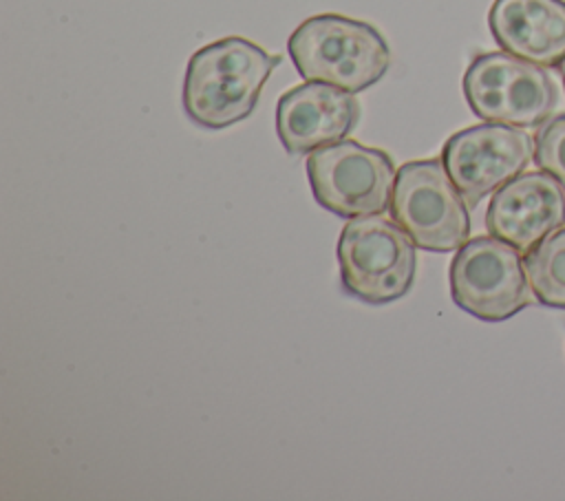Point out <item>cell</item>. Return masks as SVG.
Returning <instances> with one entry per match:
<instances>
[{"label": "cell", "mask_w": 565, "mask_h": 501, "mask_svg": "<svg viewBox=\"0 0 565 501\" xmlns=\"http://www.w3.org/2000/svg\"><path fill=\"white\" fill-rule=\"evenodd\" d=\"M561 77H563V88H565V62L561 64Z\"/></svg>", "instance_id": "obj_14"}, {"label": "cell", "mask_w": 565, "mask_h": 501, "mask_svg": "<svg viewBox=\"0 0 565 501\" xmlns=\"http://www.w3.org/2000/svg\"><path fill=\"white\" fill-rule=\"evenodd\" d=\"M358 119L360 104L353 93L327 82L298 84L276 104V132L289 154H309L342 141Z\"/></svg>", "instance_id": "obj_10"}, {"label": "cell", "mask_w": 565, "mask_h": 501, "mask_svg": "<svg viewBox=\"0 0 565 501\" xmlns=\"http://www.w3.org/2000/svg\"><path fill=\"white\" fill-rule=\"evenodd\" d=\"M415 247L393 218L380 214L349 218L338 238L342 287L369 305L406 296L415 280Z\"/></svg>", "instance_id": "obj_4"}, {"label": "cell", "mask_w": 565, "mask_h": 501, "mask_svg": "<svg viewBox=\"0 0 565 501\" xmlns=\"http://www.w3.org/2000/svg\"><path fill=\"white\" fill-rule=\"evenodd\" d=\"M305 168L313 199L335 216H373L391 207L397 170L380 148L342 139L311 150Z\"/></svg>", "instance_id": "obj_7"}, {"label": "cell", "mask_w": 565, "mask_h": 501, "mask_svg": "<svg viewBox=\"0 0 565 501\" xmlns=\"http://www.w3.org/2000/svg\"><path fill=\"white\" fill-rule=\"evenodd\" d=\"M534 163L565 188V113L550 117L534 135Z\"/></svg>", "instance_id": "obj_13"}, {"label": "cell", "mask_w": 565, "mask_h": 501, "mask_svg": "<svg viewBox=\"0 0 565 501\" xmlns=\"http://www.w3.org/2000/svg\"><path fill=\"white\" fill-rule=\"evenodd\" d=\"M461 88L479 119L516 128L543 126L558 104L556 84L545 66L508 51L475 55Z\"/></svg>", "instance_id": "obj_3"}, {"label": "cell", "mask_w": 565, "mask_h": 501, "mask_svg": "<svg viewBox=\"0 0 565 501\" xmlns=\"http://www.w3.org/2000/svg\"><path fill=\"white\" fill-rule=\"evenodd\" d=\"M448 278L455 305L486 322L508 320L536 300L521 252L492 234L468 238Z\"/></svg>", "instance_id": "obj_6"}, {"label": "cell", "mask_w": 565, "mask_h": 501, "mask_svg": "<svg viewBox=\"0 0 565 501\" xmlns=\"http://www.w3.org/2000/svg\"><path fill=\"white\" fill-rule=\"evenodd\" d=\"M534 159V137L508 124H477L450 135L441 163L468 207L519 177Z\"/></svg>", "instance_id": "obj_8"}, {"label": "cell", "mask_w": 565, "mask_h": 501, "mask_svg": "<svg viewBox=\"0 0 565 501\" xmlns=\"http://www.w3.org/2000/svg\"><path fill=\"white\" fill-rule=\"evenodd\" d=\"M391 218L428 252L459 249L470 236V207L441 159L408 161L397 170Z\"/></svg>", "instance_id": "obj_5"}, {"label": "cell", "mask_w": 565, "mask_h": 501, "mask_svg": "<svg viewBox=\"0 0 565 501\" xmlns=\"http://www.w3.org/2000/svg\"><path fill=\"white\" fill-rule=\"evenodd\" d=\"M287 53L307 82H327L349 93L377 84L391 66L384 35L369 22L340 13H318L300 22Z\"/></svg>", "instance_id": "obj_2"}, {"label": "cell", "mask_w": 565, "mask_h": 501, "mask_svg": "<svg viewBox=\"0 0 565 501\" xmlns=\"http://www.w3.org/2000/svg\"><path fill=\"white\" fill-rule=\"evenodd\" d=\"M278 64L280 55L238 35L201 46L188 60L183 77L185 115L210 130L247 119Z\"/></svg>", "instance_id": "obj_1"}, {"label": "cell", "mask_w": 565, "mask_h": 501, "mask_svg": "<svg viewBox=\"0 0 565 501\" xmlns=\"http://www.w3.org/2000/svg\"><path fill=\"white\" fill-rule=\"evenodd\" d=\"M494 42L541 66L565 62V0H494L488 11Z\"/></svg>", "instance_id": "obj_11"}, {"label": "cell", "mask_w": 565, "mask_h": 501, "mask_svg": "<svg viewBox=\"0 0 565 501\" xmlns=\"http://www.w3.org/2000/svg\"><path fill=\"white\" fill-rule=\"evenodd\" d=\"M523 260L536 300L552 309H565V227L545 236Z\"/></svg>", "instance_id": "obj_12"}, {"label": "cell", "mask_w": 565, "mask_h": 501, "mask_svg": "<svg viewBox=\"0 0 565 501\" xmlns=\"http://www.w3.org/2000/svg\"><path fill=\"white\" fill-rule=\"evenodd\" d=\"M565 225V188L545 170L521 172L494 190L486 227L521 254L534 249L545 236Z\"/></svg>", "instance_id": "obj_9"}]
</instances>
